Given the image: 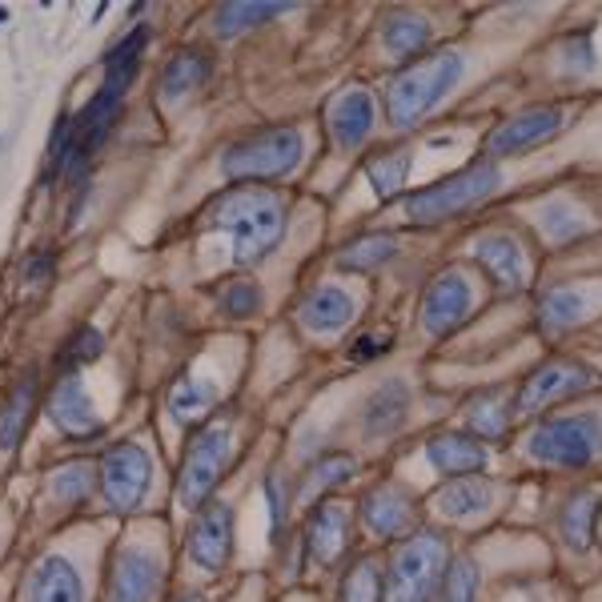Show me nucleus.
<instances>
[{
	"label": "nucleus",
	"mask_w": 602,
	"mask_h": 602,
	"mask_svg": "<svg viewBox=\"0 0 602 602\" xmlns=\"http://www.w3.org/2000/svg\"><path fill=\"white\" fill-rule=\"evenodd\" d=\"M209 222L234 237L237 266H254L286 234V205L266 190H237L213 201Z\"/></svg>",
	"instance_id": "obj_1"
},
{
	"label": "nucleus",
	"mask_w": 602,
	"mask_h": 602,
	"mask_svg": "<svg viewBox=\"0 0 602 602\" xmlns=\"http://www.w3.org/2000/svg\"><path fill=\"white\" fill-rule=\"evenodd\" d=\"M523 454L547 470H587L602 458V413L570 410L538 422L523 442Z\"/></svg>",
	"instance_id": "obj_2"
},
{
	"label": "nucleus",
	"mask_w": 602,
	"mask_h": 602,
	"mask_svg": "<svg viewBox=\"0 0 602 602\" xmlns=\"http://www.w3.org/2000/svg\"><path fill=\"white\" fill-rule=\"evenodd\" d=\"M458 77H462V53H454V49H438V53L418 56L390 85V97H386L390 121L398 129H410L422 117H430L438 109V100L458 85Z\"/></svg>",
	"instance_id": "obj_3"
},
{
	"label": "nucleus",
	"mask_w": 602,
	"mask_h": 602,
	"mask_svg": "<svg viewBox=\"0 0 602 602\" xmlns=\"http://www.w3.org/2000/svg\"><path fill=\"white\" fill-rule=\"evenodd\" d=\"M450 542L442 530H413L398 550H394L386 582H390V602H434L442 591V579L450 570Z\"/></svg>",
	"instance_id": "obj_4"
},
{
	"label": "nucleus",
	"mask_w": 602,
	"mask_h": 602,
	"mask_svg": "<svg viewBox=\"0 0 602 602\" xmlns=\"http://www.w3.org/2000/svg\"><path fill=\"white\" fill-rule=\"evenodd\" d=\"M305 153V141L293 125H278V129H261V133L241 137L237 146L225 149L222 169L237 181H266L293 173Z\"/></svg>",
	"instance_id": "obj_5"
},
{
	"label": "nucleus",
	"mask_w": 602,
	"mask_h": 602,
	"mask_svg": "<svg viewBox=\"0 0 602 602\" xmlns=\"http://www.w3.org/2000/svg\"><path fill=\"white\" fill-rule=\"evenodd\" d=\"M494 190H498V169L470 165V169H462V173H454V178L434 181L430 190L413 193V197L406 201V217H410L413 225L447 222V217H454V213L486 201Z\"/></svg>",
	"instance_id": "obj_6"
},
{
	"label": "nucleus",
	"mask_w": 602,
	"mask_h": 602,
	"mask_svg": "<svg viewBox=\"0 0 602 602\" xmlns=\"http://www.w3.org/2000/svg\"><path fill=\"white\" fill-rule=\"evenodd\" d=\"M229 454H234V434L229 426H209L201 430L190 442V454H185V466H181L178 479V502L185 510H201L209 502L213 486L222 482L225 466H229Z\"/></svg>",
	"instance_id": "obj_7"
},
{
	"label": "nucleus",
	"mask_w": 602,
	"mask_h": 602,
	"mask_svg": "<svg viewBox=\"0 0 602 602\" xmlns=\"http://www.w3.org/2000/svg\"><path fill=\"white\" fill-rule=\"evenodd\" d=\"M149 479H153V462L137 442H121L100 458V491L112 510H133L137 502L146 498Z\"/></svg>",
	"instance_id": "obj_8"
},
{
	"label": "nucleus",
	"mask_w": 602,
	"mask_h": 602,
	"mask_svg": "<svg viewBox=\"0 0 602 602\" xmlns=\"http://www.w3.org/2000/svg\"><path fill=\"white\" fill-rule=\"evenodd\" d=\"M599 374L591 366H582L574 357H555L547 366H538L530 378L523 381L518 390V410H542V406H555L562 398H574V394L591 390Z\"/></svg>",
	"instance_id": "obj_9"
},
{
	"label": "nucleus",
	"mask_w": 602,
	"mask_h": 602,
	"mask_svg": "<svg viewBox=\"0 0 602 602\" xmlns=\"http://www.w3.org/2000/svg\"><path fill=\"white\" fill-rule=\"evenodd\" d=\"M357 518L378 542H406L418 526V506H413L398 486H374L366 498L357 502Z\"/></svg>",
	"instance_id": "obj_10"
},
{
	"label": "nucleus",
	"mask_w": 602,
	"mask_h": 602,
	"mask_svg": "<svg viewBox=\"0 0 602 602\" xmlns=\"http://www.w3.org/2000/svg\"><path fill=\"white\" fill-rule=\"evenodd\" d=\"M470 305H474V290H470L466 273H462V269L438 273L422 298V330L430 337L450 334V330L470 313Z\"/></svg>",
	"instance_id": "obj_11"
},
{
	"label": "nucleus",
	"mask_w": 602,
	"mask_h": 602,
	"mask_svg": "<svg viewBox=\"0 0 602 602\" xmlns=\"http://www.w3.org/2000/svg\"><path fill=\"white\" fill-rule=\"evenodd\" d=\"M350 535H354V510L346 502L322 498L310 510V526H305V547L310 558H318L322 567H334L342 562L350 550Z\"/></svg>",
	"instance_id": "obj_12"
},
{
	"label": "nucleus",
	"mask_w": 602,
	"mask_h": 602,
	"mask_svg": "<svg viewBox=\"0 0 602 602\" xmlns=\"http://www.w3.org/2000/svg\"><path fill=\"white\" fill-rule=\"evenodd\" d=\"M229 555H234V510L225 502H209L190 530V558L193 567L217 574Z\"/></svg>",
	"instance_id": "obj_13"
},
{
	"label": "nucleus",
	"mask_w": 602,
	"mask_h": 602,
	"mask_svg": "<svg viewBox=\"0 0 602 602\" xmlns=\"http://www.w3.org/2000/svg\"><path fill=\"white\" fill-rule=\"evenodd\" d=\"M49 413H53V422L61 434L68 438H97L100 434V418L93 410L89 394L80 386L77 374H65V378L56 381L53 398H49Z\"/></svg>",
	"instance_id": "obj_14"
},
{
	"label": "nucleus",
	"mask_w": 602,
	"mask_h": 602,
	"mask_svg": "<svg viewBox=\"0 0 602 602\" xmlns=\"http://www.w3.org/2000/svg\"><path fill=\"white\" fill-rule=\"evenodd\" d=\"M426 458L447 479H474V474L486 470V447L474 434H462V430H447V434L430 438Z\"/></svg>",
	"instance_id": "obj_15"
},
{
	"label": "nucleus",
	"mask_w": 602,
	"mask_h": 602,
	"mask_svg": "<svg viewBox=\"0 0 602 602\" xmlns=\"http://www.w3.org/2000/svg\"><path fill=\"white\" fill-rule=\"evenodd\" d=\"M157 587H161V567L149 550H121V558L112 562L109 579V602H153Z\"/></svg>",
	"instance_id": "obj_16"
},
{
	"label": "nucleus",
	"mask_w": 602,
	"mask_h": 602,
	"mask_svg": "<svg viewBox=\"0 0 602 602\" xmlns=\"http://www.w3.org/2000/svg\"><path fill=\"white\" fill-rule=\"evenodd\" d=\"M558 125H562V112L558 109H530L523 112V117H514V121L498 125L491 133V141H486V149H491L494 157H514L523 153V149L538 146V141H547V137L558 133Z\"/></svg>",
	"instance_id": "obj_17"
},
{
	"label": "nucleus",
	"mask_w": 602,
	"mask_h": 602,
	"mask_svg": "<svg viewBox=\"0 0 602 602\" xmlns=\"http://www.w3.org/2000/svg\"><path fill=\"white\" fill-rule=\"evenodd\" d=\"M494 498H498V486L474 474V479H454L450 486H442L434 498V510L447 523H474V518H486L494 510Z\"/></svg>",
	"instance_id": "obj_18"
},
{
	"label": "nucleus",
	"mask_w": 602,
	"mask_h": 602,
	"mask_svg": "<svg viewBox=\"0 0 602 602\" xmlns=\"http://www.w3.org/2000/svg\"><path fill=\"white\" fill-rule=\"evenodd\" d=\"M374 129V97L366 89H346L330 105V133L342 149H357Z\"/></svg>",
	"instance_id": "obj_19"
},
{
	"label": "nucleus",
	"mask_w": 602,
	"mask_h": 602,
	"mask_svg": "<svg viewBox=\"0 0 602 602\" xmlns=\"http://www.w3.org/2000/svg\"><path fill=\"white\" fill-rule=\"evenodd\" d=\"M301 325L305 330H318V334H337V330H346L354 322L357 313V301L354 293L337 290V286H322V290H313L310 298L301 301Z\"/></svg>",
	"instance_id": "obj_20"
},
{
	"label": "nucleus",
	"mask_w": 602,
	"mask_h": 602,
	"mask_svg": "<svg viewBox=\"0 0 602 602\" xmlns=\"http://www.w3.org/2000/svg\"><path fill=\"white\" fill-rule=\"evenodd\" d=\"M474 257L482 261V269L494 278V286L506 293H518L526 286V257L523 249H518V241L514 237H486V241H479L474 246Z\"/></svg>",
	"instance_id": "obj_21"
},
{
	"label": "nucleus",
	"mask_w": 602,
	"mask_h": 602,
	"mask_svg": "<svg viewBox=\"0 0 602 602\" xmlns=\"http://www.w3.org/2000/svg\"><path fill=\"white\" fill-rule=\"evenodd\" d=\"M390 582H386V562L378 555H357L337 582V602H386Z\"/></svg>",
	"instance_id": "obj_22"
},
{
	"label": "nucleus",
	"mask_w": 602,
	"mask_h": 602,
	"mask_svg": "<svg viewBox=\"0 0 602 602\" xmlns=\"http://www.w3.org/2000/svg\"><path fill=\"white\" fill-rule=\"evenodd\" d=\"M602 498L594 491H582L574 498H567L562 514H558V530H562V542H567L574 555H587L594 547V523H599Z\"/></svg>",
	"instance_id": "obj_23"
},
{
	"label": "nucleus",
	"mask_w": 602,
	"mask_h": 602,
	"mask_svg": "<svg viewBox=\"0 0 602 602\" xmlns=\"http://www.w3.org/2000/svg\"><path fill=\"white\" fill-rule=\"evenodd\" d=\"M29 602H80V579L73 562L49 555L29 579Z\"/></svg>",
	"instance_id": "obj_24"
},
{
	"label": "nucleus",
	"mask_w": 602,
	"mask_h": 602,
	"mask_svg": "<svg viewBox=\"0 0 602 602\" xmlns=\"http://www.w3.org/2000/svg\"><path fill=\"white\" fill-rule=\"evenodd\" d=\"M410 413V390L401 381H386L381 390H374V398L366 401L362 410V426H366V438L394 434Z\"/></svg>",
	"instance_id": "obj_25"
},
{
	"label": "nucleus",
	"mask_w": 602,
	"mask_h": 602,
	"mask_svg": "<svg viewBox=\"0 0 602 602\" xmlns=\"http://www.w3.org/2000/svg\"><path fill=\"white\" fill-rule=\"evenodd\" d=\"M213 65L209 56L201 53V49H185V53H178L173 61L165 65V73H161V93H165V100H185L190 93H197L205 80H209Z\"/></svg>",
	"instance_id": "obj_26"
},
{
	"label": "nucleus",
	"mask_w": 602,
	"mask_h": 602,
	"mask_svg": "<svg viewBox=\"0 0 602 602\" xmlns=\"http://www.w3.org/2000/svg\"><path fill=\"white\" fill-rule=\"evenodd\" d=\"M33 401H36V374H24V381H17V390L0 406V450L21 447L29 418H33Z\"/></svg>",
	"instance_id": "obj_27"
},
{
	"label": "nucleus",
	"mask_w": 602,
	"mask_h": 602,
	"mask_svg": "<svg viewBox=\"0 0 602 602\" xmlns=\"http://www.w3.org/2000/svg\"><path fill=\"white\" fill-rule=\"evenodd\" d=\"M286 9H298V4H278V0H237V4H222L217 17H213V29L222 36H237L246 29H257V24L273 21Z\"/></svg>",
	"instance_id": "obj_28"
},
{
	"label": "nucleus",
	"mask_w": 602,
	"mask_h": 602,
	"mask_svg": "<svg viewBox=\"0 0 602 602\" xmlns=\"http://www.w3.org/2000/svg\"><path fill=\"white\" fill-rule=\"evenodd\" d=\"M510 426V406H506V394L486 390L474 394V401L466 406V434L474 438H502Z\"/></svg>",
	"instance_id": "obj_29"
},
{
	"label": "nucleus",
	"mask_w": 602,
	"mask_h": 602,
	"mask_svg": "<svg viewBox=\"0 0 602 602\" xmlns=\"http://www.w3.org/2000/svg\"><path fill=\"white\" fill-rule=\"evenodd\" d=\"M146 41H149V24H137L133 33L125 36L121 45H117L109 56H105V89L125 93L129 85H133V77H137V56H141Z\"/></svg>",
	"instance_id": "obj_30"
},
{
	"label": "nucleus",
	"mask_w": 602,
	"mask_h": 602,
	"mask_svg": "<svg viewBox=\"0 0 602 602\" xmlns=\"http://www.w3.org/2000/svg\"><path fill=\"white\" fill-rule=\"evenodd\" d=\"M354 474H357V462L350 454H325V458H318L310 470H305V479H301V494H305V498L330 494V491H337V486H346Z\"/></svg>",
	"instance_id": "obj_31"
},
{
	"label": "nucleus",
	"mask_w": 602,
	"mask_h": 602,
	"mask_svg": "<svg viewBox=\"0 0 602 602\" xmlns=\"http://www.w3.org/2000/svg\"><path fill=\"white\" fill-rule=\"evenodd\" d=\"M587 313V293L582 290H555L538 305V322L547 334H562L567 325H574Z\"/></svg>",
	"instance_id": "obj_32"
},
{
	"label": "nucleus",
	"mask_w": 602,
	"mask_h": 602,
	"mask_svg": "<svg viewBox=\"0 0 602 602\" xmlns=\"http://www.w3.org/2000/svg\"><path fill=\"white\" fill-rule=\"evenodd\" d=\"M217 406V390H213L209 381H181L178 390L169 394V410H173V418L178 422H197V418H205V413Z\"/></svg>",
	"instance_id": "obj_33"
},
{
	"label": "nucleus",
	"mask_w": 602,
	"mask_h": 602,
	"mask_svg": "<svg viewBox=\"0 0 602 602\" xmlns=\"http://www.w3.org/2000/svg\"><path fill=\"white\" fill-rule=\"evenodd\" d=\"M394 254H398L394 237L369 234V237L350 241V246L337 254V266H342V269H374V266H381V261H390Z\"/></svg>",
	"instance_id": "obj_34"
},
{
	"label": "nucleus",
	"mask_w": 602,
	"mask_h": 602,
	"mask_svg": "<svg viewBox=\"0 0 602 602\" xmlns=\"http://www.w3.org/2000/svg\"><path fill=\"white\" fill-rule=\"evenodd\" d=\"M386 45L394 53H422L430 45V24L422 17H413V12H398L386 21Z\"/></svg>",
	"instance_id": "obj_35"
},
{
	"label": "nucleus",
	"mask_w": 602,
	"mask_h": 602,
	"mask_svg": "<svg viewBox=\"0 0 602 602\" xmlns=\"http://www.w3.org/2000/svg\"><path fill=\"white\" fill-rule=\"evenodd\" d=\"M438 602H479V562L474 558H454L442 579Z\"/></svg>",
	"instance_id": "obj_36"
},
{
	"label": "nucleus",
	"mask_w": 602,
	"mask_h": 602,
	"mask_svg": "<svg viewBox=\"0 0 602 602\" xmlns=\"http://www.w3.org/2000/svg\"><path fill=\"white\" fill-rule=\"evenodd\" d=\"M406 173H410V149H394V153L378 157V161H369V181H374L378 197L398 193L401 181H406Z\"/></svg>",
	"instance_id": "obj_37"
},
{
	"label": "nucleus",
	"mask_w": 602,
	"mask_h": 602,
	"mask_svg": "<svg viewBox=\"0 0 602 602\" xmlns=\"http://www.w3.org/2000/svg\"><path fill=\"white\" fill-rule=\"evenodd\" d=\"M222 310L229 318H254L261 310V290H257L254 281H234V286H225L222 293Z\"/></svg>",
	"instance_id": "obj_38"
},
{
	"label": "nucleus",
	"mask_w": 602,
	"mask_h": 602,
	"mask_svg": "<svg viewBox=\"0 0 602 602\" xmlns=\"http://www.w3.org/2000/svg\"><path fill=\"white\" fill-rule=\"evenodd\" d=\"M100 350H105V337H100V330H93V325L77 330V334H73V342H68V350H65V374H77L80 362L97 357Z\"/></svg>",
	"instance_id": "obj_39"
},
{
	"label": "nucleus",
	"mask_w": 602,
	"mask_h": 602,
	"mask_svg": "<svg viewBox=\"0 0 602 602\" xmlns=\"http://www.w3.org/2000/svg\"><path fill=\"white\" fill-rule=\"evenodd\" d=\"M53 491L61 494V498H80V494L89 491V470H85V466L61 470V474L53 479Z\"/></svg>",
	"instance_id": "obj_40"
},
{
	"label": "nucleus",
	"mask_w": 602,
	"mask_h": 602,
	"mask_svg": "<svg viewBox=\"0 0 602 602\" xmlns=\"http://www.w3.org/2000/svg\"><path fill=\"white\" fill-rule=\"evenodd\" d=\"M49 273V257H36L33 269H29V278H45Z\"/></svg>",
	"instance_id": "obj_41"
},
{
	"label": "nucleus",
	"mask_w": 602,
	"mask_h": 602,
	"mask_svg": "<svg viewBox=\"0 0 602 602\" xmlns=\"http://www.w3.org/2000/svg\"><path fill=\"white\" fill-rule=\"evenodd\" d=\"M181 602H205V599H201V594H190V599H181Z\"/></svg>",
	"instance_id": "obj_42"
},
{
	"label": "nucleus",
	"mask_w": 602,
	"mask_h": 602,
	"mask_svg": "<svg viewBox=\"0 0 602 602\" xmlns=\"http://www.w3.org/2000/svg\"><path fill=\"white\" fill-rule=\"evenodd\" d=\"M0 21H4V9H0Z\"/></svg>",
	"instance_id": "obj_43"
}]
</instances>
